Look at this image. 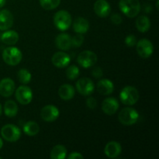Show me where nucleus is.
I'll return each instance as SVG.
<instances>
[{
  "label": "nucleus",
  "instance_id": "obj_1",
  "mask_svg": "<svg viewBox=\"0 0 159 159\" xmlns=\"http://www.w3.org/2000/svg\"><path fill=\"white\" fill-rule=\"evenodd\" d=\"M119 8L126 16L134 18L141 11V4L138 0H120Z\"/></svg>",
  "mask_w": 159,
  "mask_h": 159
},
{
  "label": "nucleus",
  "instance_id": "obj_2",
  "mask_svg": "<svg viewBox=\"0 0 159 159\" xmlns=\"http://www.w3.org/2000/svg\"><path fill=\"white\" fill-rule=\"evenodd\" d=\"M54 24L59 30H67L72 24L71 14L66 10L57 11L54 16Z\"/></svg>",
  "mask_w": 159,
  "mask_h": 159
},
{
  "label": "nucleus",
  "instance_id": "obj_3",
  "mask_svg": "<svg viewBox=\"0 0 159 159\" xmlns=\"http://www.w3.org/2000/svg\"><path fill=\"white\" fill-rule=\"evenodd\" d=\"M140 97L139 92L135 87L126 86L120 93V99L122 103L127 106H133L138 101Z\"/></svg>",
  "mask_w": 159,
  "mask_h": 159
},
{
  "label": "nucleus",
  "instance_id": "obj_4",
  "mask_svg": "<svg viewBox=\"0 0 159 159\" xmlns=\"http://www.w3.org/2000/svg\"><path fill=\"white\" fill-rule=\"evenodd\" d=\"M22 58H23V54L21 51L16 47L6 48L2 52L3 61L10 66H15L20 64Z\"/></svg>",
  "mask_w": 159,
  "mask_h": 159
},
{
  "label": "nucleus",
  "instance_id": "obj_5",
  "mask_svg": "<svg viewBox=\"0 0 159 159\" xmlns=\"http://www.w3.org/2000/svg\"><path fill=\"white\" fill-rule=\"evenodd\" d=\"M119 121L125 126H130L136 124L139 119V113L136 110L130 107L124 108L118 116Z\"/></svg>",
  "mask_w": 159,
  "mask_h": 159
},
{
  "label": "nucleus",
  "instance_id": "obj_6",
  "mask_svg": "<svg viewBox=\"0 0 159 159\" xmlns=\"http://www.w3.org/2000/svg\"><path fill=\"white\" fill-rule=\"evenodd\" d=\"M1 135L8 142H16L21 137V130L14 124H6L2 127Z\"/></svg>",
  "mask_w": 159,
  "mask_h": 159
},
{
  "label": "nucleus",
  "instance_id": "obj_7",
  "mask_svg": "<svg viewBox=\"0 0 159 159\" xmlns=\"http://www.w3.org/2000/svg\"><path fill=\"white\" fill-rule=\"evenodd\" d=\"M97 60V55L93 51H84L79 54L77 61L82 68H89L96 65Z\"/></svg>",
  "mask_w": 159,
  "mask_h": 159
},
{
  "label": "nucleus",
  "instance_id": "obj_8",
  "mask_svg": "<svg viewBox=\"0 0 159 159\" xmlns=\"http://www.w3.org/2000/svg\"><path fill=\"white\" fill-rule=\"evenodd\" d=\"M15 97L19 103L22 105H28L33 99V92L29 86L20 85L16 91Z\"/></svg>",
  "mask_w": 159,
  "mask_h": 159
},
{
  "label": "nucleus",
  "instance_id": "obj_9",
  "mask_svg": "<svg viewBox=\"0 0 159 159\" xmlns=\"http://www.w3.org/2000/svg\"><path fill=\"white\" fill-rule=\"evenodd\" d=\"M137 52L142 58L151 57L154 52V45L148 39H141L137 42Z\"/></svg>",
  "mask_w": 159,
  "mask_h": 159
},
{
  "label": "nucleus",
  "instance_id": "obj_10",
  "mask_svg": "<svg viewBox=\"0 0 159 159\" xmlns=\"http://www.w3.org/2000/svg\"><path fill=\"white\" fill-rule=\"evenodd\" d=\"M76 89L82 96H90L94 92L95 85L89 78H82L76 82Z\"/></svg>",
  "mask_w": 159,
  "mask_h": 159
},
{
  "label": "nucleus",
  "instance_id": "obj_11",
  "mask_svg": "<svg viewBox=\"0 0 159 159\" xmlns=\"http://www.w3.org/2000/svg\"><path fill=\"white\" fill-rule=\"evenodd\" d=\"M60 115L59 110L53 105H47L41 109L40 117L46 122H54Z\"/></svg>",
  "mask_w": 159,
  "mask_h": 159
},
{
  "label": "nucleus",
  "instance_id": "obj_12",
  "mask_svg": "<svg viewBox=\"0 0 159 159\" xmlns=\"http://www.w3.org/2000/svg\"><path fill=\"white\" fill-rule=\"evenodd\" d=\"M70 61H71L70 56L63 51H58L55 53L51 58L52 64L57 68H66L70 64Z\"/></svg>",
  "mask_w": 159,
  "mask_h": 159
},
{
  "label": "nucleus",
  "instance_id": "obj_13",
  "mask_svg": "<svg viewBox=\"0 0 159 159\" xmlns=\"http://www.w3.org/2000/svg\"><path fill=\"white\" fill-rule=\"evenodd\" d=\"M15 91V82L9 78H5L0 81V95L3 97H9Z\"/></svg>",
  "mask_w": 159,
  "mask_h": 159
},
{
  "label": "nucleus",
  "instance_id": "obj_14",
  "mask_svg": "<svg viewBox=\"0 0 159 159\" xmlns=\"http://www.w3.org/2000/svg\"><path fill=\"white\" fill-rule=\"evenodd\" d=\"M13 15L8 9L0 10V30H7L13 25Z\"/></svg>",
  "mask_w": 159,
  "mask_h": 159
},
{
  "label": "nucleus",
  "instance_id": "obj_15",
  "mask_svg": "<svg viewBox=\"0 0 159 159\" xmlns=\"http://www.w3.org/2000/svg\"><path fill=\"white\" fill-rule=\"evenodd\" d=\"M94 11L99 17L106 18L110 15L111 7L107 0H97L94 4Z\"/></svg>",
  "mask_w": 159,
  "mask_h": 159
},
{
  "label": "nucleus",
  "instance_id": "obj_16",
  "mask_svg": "<svg viewBox=\"0 0 159 159\" xmlns=\"http://www.w3.org/2000/svg\"><path fill=\"white\" fill-rule=\"evenodd\" d=\"M119 102L117 99L113 97L107 98L103 100L102 103V110L106 114L113 115L116 113L117 110L119 109Z\"/></svg>",
  "mask_w": 159,
  "mask_h": 159
},
{
  "label": "nucleus",
  "instance_id": "obj_17",
  "mask_svg": "<svg viewBox=\"0 0 159 159\" xmlns=\"http://www.w3.org/2000/svg\"><path fill=\"white\" fill-rule=\"evenodd\" d=\"M121 151H122V147L120 144L113 141L107 143L104 148V153L108 158H115L120 155Z\"/></svg>",
  "mask_w": 159,
  "mask_h": 159
},
{
  "label": "nucleus",
  "instance_id": "obj_18",
  "mask_svg": "<svg viewBox=\"0 0 159 159\" xmlns=\"http://www.w3.org/2000/svg\"><path fill=\"white\" fill-rule=\"evenodd\" d=\"M55 44L58 49L61 51H68L71 47V37L68 34H61L55 39Z\"/></svg>",
  "mask_w": 159,
  "mask_h": 159
},
{
  "label": "nucleus",
  "instance_id": "obj_19",
  "mask_svg": "<svg viewBox=\"0 0 159 159\" xmlns=\"http://www.w3.org/2000/svg\"><path fill=\"white\" fill-rule=\"evenodd\" d=\"M97 91L102 96H109L113 93L114 90V85L110 80L107 79H101L97 83Z\"/></svg>",
  "mask_w": 159,
  "mask_h": 159
},
{
  "label": "nucleus",
  "instance_id": "obj_20",
  "mask_svg": "<svg viewBox=\"0 0 159 159\" xmlns=\"http://www.w3.org/2000/svg\"><path fill=\"white\" fill-rule=\"evenodd\" d=\"M73 29L77 34H84L89 29V23L83 17H78L73 22Z\"/></svg>",
  "mask_w": 159,
  "mask_h": 159
},
{
  "label": "nucleus",
  "instance_id": "obj_21",
  "mask_svg": "<svg viewBox=\"0 0 159 159\" xmlns=\"http://www.w3.org/2000/svg\"><path fill=\"white\" fill-rule=\"evenodd\" d=\"M75 93V88L70 84H63L58 89V95L63 100H70L72 99Z\"/></svg>",
  "mask_w": 159,
  "mask_h": 159
},
{
  "label": "nucleus",
  "instance_id": "obj_22",
  "mask_svg": "<svg viewBox=\"0 0 159 159\" xmlns=\"http://www.w3.org/2000/svg\"><path fill=\"white\" fill-rule=\"evenodd\" d=\"M1 40L5 44L12 45L16 44L19 40V34L15 30H6L1 36Z\"/></svg>",
  "mask_w": 159,
  "mask_h": 159
},
{
  "label": "nucleus",
  "instance_id": "obj_23",
  "mask_svg": "<svg viewBox=\"0 0 159 159\" xmlns=\"http://www.w3.org/2000/svg\"><path fill=\"white\" fill-rule=\"evenodd\" d=\"M136 27L138 30L141 33H146L149 30L151 27V21L146 16H140L136 20Z\"/></svg>",
  "mask_w": 159,
  "mask_h": 159
},
{
  "label": "nucleus",
  "instance_id": "obj_24",
  "mask_svg": "<svg viewBox=\"0 0 159 159\" xmlns=\"http://www.w3.org/2000/svg\"><path fill=\"white\" fill-rule=\"evenodd\" d=\"M23 130L25 134L30 137H34L36 136L39 133V131H40V127H39L38 124L36 123L35 121L30 120L26 122L23 125Z\"/></svg>",
  "mask_w": 159,
  "mask_h": 159
},
{
  "label": "nucleus",
  "instance_id": "obj_25",
  "mask_svg": "<svg viewBox=\"0 0 159 159\" xmlns=\"http://www.w3.org/2000/svg\"><path fill=\"white\" fill-rule=\"evenodd\" d=\"M4 113L7 117H14L18 113V106L13 100H7L4 105Z\"/></svg>",
  "mask_w": 159,
  "mask_h": 159
},
{
  "label": "nucleus",
  "instance_id": "obj_26",
  "mask_svg": "<svg viewBox=\"0 0 159 159\" xmlns=\"http://www.w3.org/2000/svg\"><path fill=\"white\" fill-rule=\"evenodd\" d=\"M67 156V149L62 144L55 145L51 150L50 157L52 159H64Z\"/></svg>",
  "mask_w": 159,
  "mask_h": 159
},
{
  "label": "nucleus",
  "instance_id": "obj_27",
  "mask_svg": "<svg viewBox=\"0 0 159 159\" xmlns=\"http://www.w3.org/2000/svg\"><path fill=\"white\" fill-rule=\"evenodd\" d=\"M17 77H18V79L20 83L26 85V84H28L30 82L32 75H31L30 72L27 69L22 68L17 73Z\"/></svg>",
  "mask_w": 159,
  "mask_h": 159
},
{
  "label": "nucleus",
  "instance_id": "obj_28",
  "mask_svg": "<svg viewBox=\"0 0 159 159\" xmlns=\"http://www.w3.org/2000/svg\"><path fill=\"white\" fill-rule=\"evenodd\" d=\"M61 0H40L41 7L45 10H52L58 7Z\"/></svg>",
  "mask_w": 159,
  "mask_h": 159
},
{
  "label": "nucleus",
  "instance_id": "obj_29",
  "mask_svg": "<svg viewBox=\"0 0 159 159\" xmlns=\"http://www.w3.org/2000/svg\"><path fill=\"white\" fill-rule=\"evenodd\" d=\"M79 68L76 65H70L66 69V76L70 80H75L79 75Z\"/></svg>",
  "mask_w": 159,
  "mask_h": 159
},
{
  "label": "nucleus",
  "instance_id": "obj_30",
  "mask_svg": "<svg viewBox=\"0 0 159 159\" xmlns=\"http://www.w3.org/2000/svg\"><path fill=\"white\" fill-rule=\"evenodd\" d=\"M84 37L82 34H77L71 38V44L74 47H80L83 43Z\"/></svg>",
  "mask_w": 159,
  "mask_h": 159
},
{
  "label": "nucleus",
  "instance_id": "obj_31",
  "mask_svg": "<svg viewBox=\"0 0 159 159\" xmlns=\"http://www.w3.org/2000/svg\"><path fill=\"white\" fill-rule=\"evenodd\" d=\"M137 42H138V40H137L136 37L134 35H133V34H130V35L126 37L125 43L129 48H132V47L135 46Z\"/></svg>",
  "mask_w": 159,
  "mask_h": 159
},
{
  "label": "nucleus",
  "instance_id": "obj_32",
  "mask_svg": "<svg viewBox=\"0 0 159 159\" xmlns=\"http://www.w3.org/2000/svg\"><path fill=\"white\" fill-rule=\"evenodd\" d=\"M86 105L91 110H94L97 107V101L95 98L89 97L86 100Z\"/></svg>",
  "mask_w": 159,
  "mask_h": 159
},
{
  "label": "nucleus",
  "instance_id": "obj_33",
  "mask_svg": "<svg viewBox=\"0 0 159 159\" xmlns=\"http://www.w3.org/2000/svg\"><path fill=\"white\" fill-rule=\"evenodd\" d=\"M92 75L96 79H100L103 75V71H102V68H99V67H95L92 71Z\"/></svg>",
  "mask_w": 159,
  "mask_h": 159
},
{
  "label": "nucleus",
  "instance_id": "obj_34",
  "mask_svg": "<svg viewBox=\"0 0 159 159\" xmlns=\"http://www.w3.org/2000/svg\"><path fill=\"white\" fill-rule=\"evenodd\" d=\"M111 22L113 23V24H116V25H119L122 23L123 21V19L121 17V16L118 13H115L113 14L111 16Z\"/></svg>",
  "mask_w": 159,
  "mask_h": 159
},
{
  "label": "nucleus",
  "instance_id": "obj_35",
  "mask_svg": "<svg viewBox=\"0 0 159 159\" xmlns=\"http://www.w3.org/2000/svg\"><path fill=\"white\" fill-rule=\"evenodd\" d=\"M83 158V155L77 152H71V153L68 156V159H82Z\"/></svg>",
  "mask_w": 159,
  "mask_h": 159
},
{
  "label": "nucleus",
  "instance_id": "obj_36",
  "mask_svg": "<svg viewBox=\"0 0 159 159\" xmlns=\"http://www.w3.org/2000/svg\"><path fill=\"white\" fill-rule=\"evenodd\" d=\"M6 0H0V9L6 5Z\"/></svg>",
  "mask_w": 159,
  "mask_h": 159
},
{
  "label": "nucleus",
  "instance_id": "obj_37",
  "mask_svg": "<svg viewBox=\"0 0 159 159\" xmlns=\"http://www.w3.org/2000/svg\"><path fill=\"white\" fill-rule=\"evenodd\" d=\"M2 145H3V141L2 140V138H0V150H1V148H2Z\"/></svg>",
  "mask_w": 159,
  "mask_h": 159
},
{
  "label": "nucleus",
  "instance_id": "obj_38",
  "mask_svg": "<svg viewBox=\"0 0 159 159\" xmlns=\"http://www.w3.org/2000/svg\"><path fill=\"white\" fill-rule=\"evenodd\" d=\"M2 107L1 103H0V116L2 115Z\"/></svg>",
  "mask_w": 159,
  "mask_h": 159
},
{
  "label": "nucleus",
  "instance_id": "obj_39",
  "mask_svg": "<svg viewBox=\"0 0 159 159\" xmlns=\"http://www.w3.org/2000/svg\"><path fill=\"white\" fill-rule=\"evenodd\" d=\"M158 4H159V1L158 0H157L156 2V9H158Z\"/></svg>",
  "mask_w": 159,
  "mask_h": 159
},
{
  "label": "nucleus",
  "instance_id": "obj_40",
  "mask_svg": "<svg viewBox=\"0 0 159 159\" xmlns=\"http://www.w3.org/2000/svg\"><path fill=\"white\" fill-rule=\"evenodd\" d=\"M150 1H154V0H150Z\"/></svg>",
  "mask_w": 159,
  "mask_h": 159
},
{
  "label": "nucleus",
  "instance_id": "obj_41",
  "mask_svg": "<svg viewBox=\"0 0 159 159\" xmlns=\"http://www.w3.org/2000/svg\"><path fill=\"white\" fill-rule=\"evenodd\" d=\"M1 158H1V157H0V159H1Z\"/></svg>",
  "mask_w": 159,
  "mask_h": 159
}]
</instances>
